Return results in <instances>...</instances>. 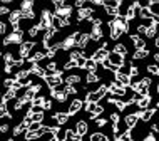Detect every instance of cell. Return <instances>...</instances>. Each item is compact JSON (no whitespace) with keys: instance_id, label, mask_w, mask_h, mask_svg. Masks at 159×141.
<instances>
[{"instance_id":"16","label":"cell","mask_w":159,"mask_h":141,"mask_svg":"<svg viewBox=\"0 0 159 141\" xmlns=\"http://www.w3.org/2000/svg\"><path fill=\"white\" fill-rule=\"evenodd\" d=\"M148 55H149L148 49H141V50H136V52L132 54V59H134V61H139V59H144V57H148Z\"/></svg>"},{"instance_id":"34","label":"cell","mask_w":159,"mask_h":141,"mask_svg":"<svg viewBox=\"0 0 159 141\" xmlns=\"http://www.w3.org/2000/svg\"><path fill=\"white\" fill-rule=\"evenodd\" d=\"M3 14H10V12H8V8L5 5H0V15H3Z\"/></svg>"},{"instance_id":"27","label":"cell","mask_w":159,"mask_h":141,"mask_svg":"<svg viewBox=\"0 0 159 141\" xmlns=\"http://www.w3.org/2000/svg\"><path fill=\"white\" fill-rule=\"evenodd\" d=\"M102 133H94V134H91V141H101L102 139Z\"/></svg>"},{"instance_id":"7","label":"cell","mask_w":159,"mask_h":141,"mask_svg":"<svg viewBox=\"0 0 159 141\" xmlns=\"http://www.w3.org/2000/svg\"><path fill=\"white\" fill-rule=\"evenodd\" d=\"M137 121H139V114H137V113L127 114V116H126V126H127V129H131V128H136Z\"/></svg>"},{"instance_id":"25","label":"cell","mask_w":159,"mask_h":141,"mask_svg":"<svg viewBox=\"0 0 159 141\" xmlns=\"http://www.w3.org/2000/svg\"><path fill=\"white\" fill-rule=\"evenodd\" d=\"M74 67H77V62H75V61H69V62L64 64V69H66V71H69V69H74Z\"/></svg>"},{"instance_id":"5","label":"cell","mask_w":159,"mask_h":141,"mask_svg":"<svg viewBox=\"0 0 159 141\" xmlns=\"http://www.w3.org/2000/svg\"><path fill=\"white\" fill-rule=\"evenodd\" d=\"M22 40V31H19V32H14V34H10V35L7 37L5 40H3V45H8L12 42V44H19V42Z\"/></svg>"},{"instance_id":"24","label":"cell","mask_w":159,"mask_h":141,"mask_svg":"<svg viewBox=\"0 0 159 141\" xmlns=\"http://www.w3.org/2000/svg\"><path fill=\"white\" fill-rule=\"evenodd\" d=\"M39 31H40V29H39V25H32V27L29 29V35H30V37H35L37 34H39Z\"/></svg>"},{"instance_id":"35","label":"cell","mask_w":159,"mask_h":141,"mask_svg":"<svg viewBox=\"0 0 159 141\" xmlns=\"http://www.w3.org/2000/svg\"><path fill=\"white\" fill-rule=\"evenodd\" d=\"M5 31H7L5 24H3V22H0V35H2V34H5Z\"/></svg>"},{"instance_id":"10","label":"cell","mask_w":159,"mask_h":141,"mask_svg":"<svg viewBox=\"0 0 159 141\" xmlns=\"http://www.w3.org/2000/svg\"><path fill=\"white\" fill-rule=\"evenodd\" d=\"M75 133L79 136H84L85 133H87V123L85 121H77L75 125Z\"/></svg>"},{"instance_id":"37","label":"cell","mask_w":159,"mask_h":141,"mask_svg":"<svg viewBox=\"0 0 159 141\" xmlns=\"http://www.w3.org/2000/svg\"><path fill=\"white\" fill-rule=\"evenodd\" d=\"M154 61H156V62H159V52H156V54H154Z\"/></svg>"},{"instance_id":"9","label":"cell","mask_w":159,"mask_h":141,"mask_svg":"<svg viewBox=\"0 0 159 141\" xmlns=\"http://www.w3.org/2000/svg\"><path fill=\"white\" fill-rule=\"evenodd\" d=\"M131 40H132V44H134V47H136L137 50L146 49V40L143 39V37H139L137 34H134V35H131Z\"/></svg>"},{"instance_id":"18","label":"cell","mask_w":159,"mask_h":141,"mask_svg":"<svg viewBox=\"0 0 159 141\" xmlns=\"http://www.w3.org/2000/svg\"><path fill=\"white\" fill-rule=\"evenodd\" d=\"M112 52H116V54H119V55H122V57H124V55L127 54V47L124 45V44H116Z\"/></svg>"},{"instance_id":"36","label":"cell","mask_w":159,"mask_h":141,"mask_svg":"<svg viewBox=\"0 0 159 141\" xmlns=\"http://www.w3.org/2000/svg\"><path fill=\"white\" fill-rule=\"evenodd\" d=\"M8 131V125H2L0 126V133H7Z\"/></svg>"},{"instance_id":"11","label":"cell","mask_w":159,"mask_h":141,"mask_svg":"<svg viewBox=\"0 0 159 141\" xmlns=\"http://www.w3.org/2000/svg\"><path fill=\"white\" fill-rule=\"evenodd\" d=\"M54 118H55V121H57V125H66V123L69 121V114L67 113H55L54 114Z\"/></svg>"},{"instance_id":"15","label":"cell","mask_w":159,"mask_h":141,"mask_svg":"<svg viewBox=\"0 0 159 141\" xmlns=\"http://www.w3.org/2000/svg\"><path fill=\"white\" fill-rule=\"evenodd\" d=\"M101 39H102V29L101 27H92L91 40H101Z\"/></svg>"},{"instance_id":"19","label":"cell","mask_w":159,"mask_h":141,"mask_svg":"<svg viewBox=\"0 0 159 141\" xmlns=\"http://www.w3.org/2000/svg\"><path fill=\"white\" fill-rule=\"evenodd\" d=\"M99 79H101V78H99V76L96 74V72H89V74H87V78H85V81H87V84H96Z\"/></svg>"},{"instance_id":"17","label":"cell","mask_w":159,"mask_h":141,"mask_svg":"<svg viewBox=\"0 0 159 141\" xmlns=\"http://www.w3.org/2000/svg\"><path fill=\"white\" fill-rule=\"evenodd\" d=\"M84 69H85V71H89V72H96V71H97V62H96V61H92V59H87V61H85Z\"/></svg>"},{"instance_id":"2","label":"cell","mask_w":159,"mask_h":141,"mask_svg":"<svg viewBox=\"0 0 159 141\" xmlns=\"http://www.w3.org/2000/svg\"><path fill=\"white\" fill-rule=\"evenodd\" d=\"M35 47V44H34L32 40H29V42H24L22 45H20V57L22 59H29V55H30V50Z\"/></svg>"},{"instance_id":"41","label":"cell","mask_w":159,"mask_h":141,"mask_svg":"<svg viewBox=\"0 0 159 141\" xmlns=\"http://www.w3.org/2000/svg\"><path fill=\"white\" fill-rule=\"evenodd\" d=\"M157 76H159V71H157Z\"/></svg>"},{"instance_id":"29","label":"cell","mask_w":159,"mask_h":141,"mask_svg":"<svg viewBox=\"0 0 159 141\" xmlns=\"http://www.w3.org/2000/svg\"><path fill=\"white\" fill-rule=\"evenodd\" d=\"M137 74H139V69H137L136 66H131V74H129V78H136Z\"/></svg>"},{"instance_id":"6","label":"cell","mask_w":159,"mask_h":141,"mask_svg":"<svg viewBox=\"0 0 159 141\" xmlns=\"http://www.w3.org/2000/svg\"><path fill=\"white\" fill-rule=\"evenodd\" d=\"M137 114H139V119L141 121H151V118L156 114V109H144V111H137Z\"/></svg>"},{"instance_id":"13","label":"cell","mask_w":159,"mask_h":141,"mask_svg":"<svg viewBox=\"0 0 159 141\" xmlns=\"http://www.w3.org/2000/svg\"><path fill=\"white\" fill-rule=\"evenodd\" d=\"M27 131H29V125H27L25 121H22V123H20V125L14 129V134L19 136V134H22V133H27Z\"/></svg>"},{"instance_id":"30","label":"cell","mask_w":159,"mask_h":141,"mask_svg":"<svg viewBox=\"0 0 159 141\" xmlns=\"http://www.w3.org/2000/svg\"><path fill=\"white\" fill-rule=\"evenodd\" d=\"M111 121H112V125L119 123V113H112V114H111Z\"/></svg>"},{"instance_id":"26","label":"cell","mask_w":159,"mask_h":141,"mask_svg":"<svg viewBox=\"0 0 159 141\" xmlns=\"http://www.w3.org/2000/svg\"><path fill=\"white\" fill-rule=\"evenodd\" d=\"M148 71L151 72V74H157V71H159V67L156 66V64H151V66H148Z\"/></svg>"},{"instance_id":"3","label":"cell","mask_w":159,"mask_h":141,"mask_svg":"<svg viewBox=\"0 0 159 141\" xmlns=\"http://www.w3.org/2000/svg\"><path fill=\"white\" fill-rule=\"evenodd\" d=\"M109 54H111V52H109L107 49H102V47H101V49H97L96 52L92 54V61H96V62H104L106 59L109 57Z\"/></svg>"},{"instance_id":"32","label":"cell","mask_w":159,"mask_h":141,"mask_svg":"<svg viewBox=\"0 0 159 141\" xmlns=\"http://www.w3.org/2000/svg\"><path fill=\"white\" fill-rule=\"evenodd\" d=\"M106 123H107V121H106L104 118H97V119H96V125H97V126H104Z\"/></svg>"},{"instance_id":"28","label":"cell","mask_w":159,"mask_h":141,"mask_svg":"<svg viewBox=\"0 0 159 141\" xmlns=\"http://www.w3.org/2000/svg\"><path fill=\"white\" fill-rule=\"evenodd\" d=\"M148 32V27H146L144 24H139L137 25V34H146Z\"/></svg>"},{"instance_id":"22","label":"cell","mask_w":159,"mask_h":141,"mask_svg":"<svg viewBox=\"0 0 159 141\" xmlns=\"http://www.w3.org/2000/svg\"><path fill=\"white\" fill-rule=\"evenodd\" d=\"M141 17H143V19L146 20V19H152V12H151V8H149V7H144L143 8V10H141Z\"/></svg>"},{"instance_id":"42","label":"cell","mask_w":159,"mask_h":141,"mask_svg":"<svg viewBox=\"0 0 159 141\" xmlns=\"http://www.w3.org/2000/svg\"><path fill=\"white\" fill-rule=\"evenodd\" d=\"M0 57H2V54H0Z\"/></svg>"},{"instance_id":"23","label":"cell","mask_w":159,"mask_h":141,"mask_svg":"<svg viewBox=\"0 0 159 141\" xmlns=\"http://www.w3.org/2000/svg\"><path fill=\"white\" fill-rule=\"evenodd\" d=\"M156 34H157V31H156V27H149L148 29V32H146V37H149V39H152V37H156Z\"/></svg>"},{"instance_id":"38","label":"cell","mask_w":159,"mask_h":141,"mask_svg":"<svg viewBox=\"0 0 159 141\" xmlns=\"http://www.w3.org/2000/svg\"><path fill=\"white\" fill-rule=\"evenodd\" d=\"M154 44H156V47H157V49H159V37H157V39H156V42H154Z\"/></svg>"},{"instance_id":"21","label":"cell","mask_w":159,"mask_h":141,"mask_svg":"<svg viewBox=\"0 0 159 141\" xmlns=\"http://www.w3.org/2000/svg\"><path fill=\"white\" fill-rule=\"evenodd\" d=\"M15 96H17V91H14V89H8V91L5 92V96H3L2 99H3V102H8L10 99H14Z\"/></svg>"},{"instance_id":"1","label":"cell","mask_w":159,"mask_h":141,"mask_svg":"<svg viewBox=\"0 0 159 141\" xmlns=\"http://www.w3.org/2000/svg\"><path fill=\"white\" fill-rule=\"evenodd\" d=\"M94 8H80L79 12H77V22H84V20H91L94 17Z\"/></svg>"},{"instance_id":"8","label":"cell","mask_w":159,"mask_h":141,"mask_svg":"<svg viewBox=\"0 0 159 141\" xmlns=\"http://www.w3.org/2000/svg\"><path fill=\"white\" fill-rule=\"evenodd\" d=\"M80 108H82V101H80V99H74L70 102V106H69L67 114H69V116H72V114L77 113V111H80Z\"/></svg>"},{"instance_id":"20","label":"cell","mask_w":159,"mask_h":141,"mask_svg":"<svg viewBox=\"0 0 159 141\" xmlns=\"http://www.w3.org/2000/svg\"><path fill=\"white\" fill-rule=\"evenodd\" d=\"M80 81V76H69V78H66V84H69V86H74V84H77Z\"/></svg>"},{"instance_id":"12","label":"cell","mask_w":159,"mask_h":141,"mask_svg":"<svg viewBox=\"0 0 159 141\" xmlns=\"http://www.w3.org/2000/svg\"><path fill=\"white\" fill-rule=\"evenodd\" d=\"M50 27H52V29H55V31H59V29H62V27H64V24H62L61 17H57V15H52V19H50Z\"/></svg>"},{"instance_id":"4","label":"cell","mask_w":159,"mask_h":141,"mask_svg":"<svg viewBox=\"0 0 159 141\" xmlns=\"http://www.w3.org/2000/svg\"><path fill=\"white\" fill-rule=\"evenodd\" d=\"M109 61H111L112 66L119 67V69L124 66V57H122V55H119V54H116V52H111L109 54Z\"/></svg>"},{"instance_id":"40","label":"cell","mask_w":159,"mask_h":141,"mask_svg":"<svg viewBox=\"0 0 159 141\" xmlns=\"http://www.w3.org/2000/svg\"><path fill=\"white\" fill-rule=\"evenodd\" d=\"M156 91H157V94H159V84H157V87H156Z\"/></svg>"},{"instance_id":"39","label":"cell","mask_w":159,"mask_h":141,"mask_svg":"<svg viewBox=\"0 0 159 141\" xmlns=\"http://www.w3.org/2000/svg\"><path fill=\"white\" fill-rule=\"evenodd\" d=\"M101 141H109V138H107V136H102V139Z\"/></svg>"},{"instance_id":"33","label":"cell","mask_w":159,"mask_h":141,"mask_svg":"<svg viewBox=\"0 0 159 141\" xmlns=\"http://www.w3.org/2000/svg\"><path fill=\"white\" fill-rule=\"evenodd\" d=\"M74 5H75L77 8H79V10H80V8H85V3L82 2V0H77V2L74 3Z\"/></svg>"},{"instance_id":"31","label":"cell","mask_w":159,"mask_h":141,"mask_svg":"<svg viewBox=\"0 0 159 141\" xmlns=\"http://www.w3.org/2000/svg\"><path fill=\"white\" fill-rule=\"evenodd\" d=\"M42 109H52V101H50V99H45L44 106H42Z\"/></svg>"},{"instance_id":"14","label":"cell","mask_w":159,"mask_h":141,"mask_svg":"<svg viewBox=\"0 0 159 141\" xmlns=\"http://www.w3.org/2000/svg\"><path fill=\"white\" fill-rule=\"evenodd\" d=\"M149 102H151V96H146V97H143V99L137 102V108H139L141 111L149 109Z\"/></svg>"}]
</instances>
